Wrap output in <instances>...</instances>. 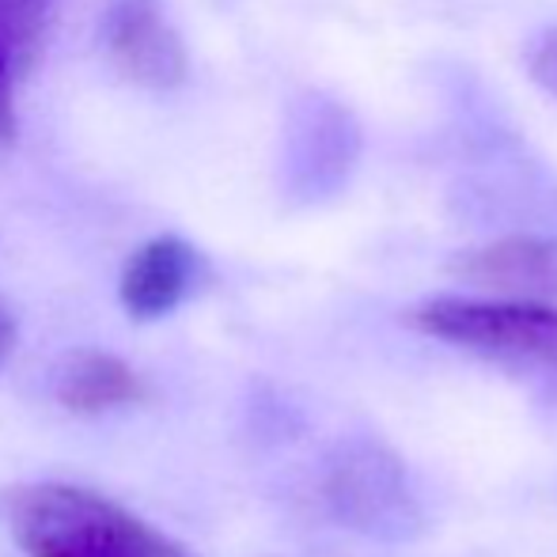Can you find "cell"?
Wrapping results in <instances>:
<instances>
[{
	"mask_svg": "<svg viewBox=\"0 0 557 557\" xmlns=\"http://www.w3.org/2000/svg\"><path fill=\"white\" fill-rule=\"evenodd\" d=\"M53 395L73 413H111L140 395V383L122 357L91 349V352H73L58 368Z\"/></svg>",
	"mask_w": 557,
	"mask_h": 557,
	"instance_id": "ba28073f",
	"label": "cell"
},
{
	"mask_svg": "<svg viewBox=\"0 0 557 557\" xmlns=\"http://www.w3.org/2000/svg\"><path fill=\"white\" fill-rule=\"evenodd\" d=\"M451 273L490 300L554 304L557 300V239L550 235H505L482 247L459 250Z\"/></svg>",
	"mask_w": 557,
	"mask_h": 557,
	"instance_id": "5b68a950",
	"label": "cell"
},
{
	"mask_svg": "<svg viewBox=\"0 0 557 557\" xmlns=\"http://www.w3.org/2000/svg\"><path fill=\"white\" fill-rule=\"evenodd\" d=\"M523 61H528L531 81L557 103V27H546L543 35L531 38Z\"/></svg>",
	"mask_w": 557,
	"mask_h": 557,
	"instance_id": "30bf717a",
	"label": "cell"
},
{
	"mask_svg": "<svg viewBox=\"0 0 557 557\" xmlns=\"http://www.w3.org/2000/svg\"><path fill=\"white\" fill-rule=\"evenodd\" d=\"M0 512L27 557H178L122 505L76 485H20L4 493Z\"/></svg>",
	"mask_w": 557,
	"mask_h": 557,
	"instance_id": "7a4b0ae2",
	"label": "cell"
},
{
	"mask_svg": "<svg viewBox=\"0 0 557 557\" xmlns=\"http://www.w3.org/2000/svg\"><path fill=\"white\" fill-rule=\"evenodd\" d=\"M425 337L470 352L520 387L557 406V308L554 304L436 296L410 311Z\"/></svg>",
	"mask_w": 557,
	"mask_h": 557,
	"instance_id": "6da1fadb",
	"label": "cell"
},
{
	"mask_svg": "<svg viewBox=\"0 0 557 557\" xmlns=\"http://www.w3.org/2000/svg\"><path fill=\"white\" fill-rule=\"evenodd\" d=\"M201 273V258L178 235H160L145 243L137 255L125 262L122 273V308L140 323L163 319L194 293Z\"/></svg>",
	"mask_w": 557,
	"mask_h": 557,
	"instance_id": "52a82bcc",
	"label": "cell"
},
{
	"mask_svg": "<svg viewBox=\"0 0 557 557\" xmlns=\"http://www.w3.org/2000/svg\"><path fill=\"white\" fill-rule=\"evenodd\" d=\"M103 50L145 88H178L186 81V46L160 0H114L103 15Z\"/></svg>",
	"mask_w": 557,
	"mask_h": 557,
	"instance_id": "8992f818",
	"label": "cell"
},
{
	"mask_svg": "<svg viewBox=\"0 0 557 557\" xmlns=\"http://www.w3.org/2000/svg\"><path fill=\"white\" fill-rule=\"evenodd\" d=\"M50 20V0H0V140L15 122V76Z\"/></svg>",
	"mask_w": 557,
	"mask_h": 557,
	"instance_id": "9c48e42d",
	"label": "cell"
},
{
	"mask_svg": "<svg viewBox=\"0 0 557 557\" xmlns=\"http://www.w3.org/2000/svg\"><path fill=\"white\" fill-rule=\"evenodd\" d=\"M12 345H15V323H12V315H8L4 304H0V368H4V360L12 357Z\"/></svg>",
	"mask_w": 557,
	"mask_h": 557,
	"instance_id": "8fae6325",
	"label": "cell"
},
{
	"mask_svg": "<svg viewBox=\"0 0 557 557\" xmlns=\"http://www.w3.org/2000/svg\"><path fill=\"white\" fill-rule=\"evenodd\" d=\"M326 500L337 520L387 543H406L425 528V508L403 459L380 444L357 441L342 447L326 474Z\"/></svg>",
	"mask_w": 557,
	"mask_h": 557,
	"instance_id": "277c9868",
	"label": "cell"
},
{
	"mask_svg": "<svg viewBox=\"0 0 557 557\" xmlns=\"http://www.w3.org/2000/svg\"><path fill=\"white\" fill-rule=\"evenodd\" d=\"M364 148L357 114L326 91L293 99L281 129V190L296 206H319L345 190Z\"/></svg>",
	"mask_w": 557,
	"mask_h": 557,
	"instance_id": "3957f363",
	"label": "cell"
}]
</instances>
